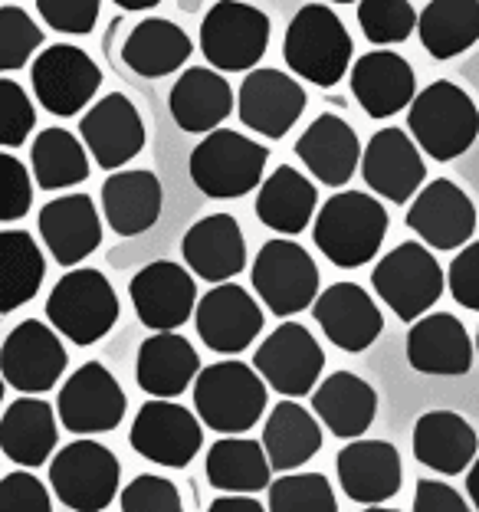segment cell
<instances>
[{
    "label": "cell",
    "instance_id": "51",
    "mask_svg": "<svg viewBox=\"0 0 479 512\" xmlns=\"http://www.w3.org/2000/svg\"><path fill=\"white\" fill-rule=\"evenodd\" d=\"M411 512H473L466 499L453 490L450 483L440 480H420L414 490V509Z\"/></svg>",
    "mask_w": 479,
    "mask_h": 512
},
{
    "label": "cell",
    "instance_id": "15",
    "mask_svg": "<svg viewBox=\"0 0 479 512\" xmlns=\"http://www.w3.org/2000/svg\"><path fill=\"white\" fill-rule=\"evenodd\" d=\"M69 355L53 325L37 319L20 322L0 345V375L20 394H46L56 388Z\"/></svg>",
    "mask_w": 479,
    "mask_h": 512
},
{
    "label": "cell",
    "instance_id": "58",
    "mask_svg": "<svg viewBox=\"0 0 479 512\" xmlns=\"http://www.w3.org/2000/svg\"><path fill=\"white\" fill-rule=\"evenodd\" d=\"M476 352H479V329H476Z\"/></svg>",
    "mask_w": 479,
    "mask_h": 512
},
{
    "label": "cell",
    "instance_id": "21",
    "mask_svg": "<svg viewBox=\"0 0 479 512\" xmlns=\"http://www.w3.org/2000/svg\"><path fill=\"white\" fill-rule=\"evenodd\" d=\"M83 145L102 171H119L145 148V122L135 102L122 92H109L79 122Z\"/></svg>",
    "mask_w": 479,
    "mask_h": 512
},
{
    "label": "cell",
    "instance_id": "50",
    "mask_svg": "<svg viewBox=\"0 0 479 512\" xmlns=\"http://www.w3.org/2000/svg\"><path fill=\"white\" fill-rule=\"evenodd\" d=\"M447 283H450V296L457 299L463 309L479 312V240L466 243V247H460V253L453 256Z\"/></svg>",
    "mask_w": 479,
    "mask_h": 512
},
{
    "label": "cell",
    "instance_id": "9",
    "mask_svg": "<svg viewBox=\"0 0 479 512\" xmlns=\"http://www.w3.org/2000/svg\"><path fill=\"white\" fill-rule=\"evenodd\" d=\"M273 23L243 0H217L201 20V53L217 73H250L270 46Z\"/></svg>",
    "mask_w": 479,
    "mask_h": 512
},
{
    "label": "cell",
    "instance_id": "30",
    "mask_svg": "<svg viewBox=\"0 0 479 512\" xmlns=\"http://www.w3.org/2000/svg\"><path fill=\"white\" fill-rule=\"evenodd\" d=\"M102 217L112 234L138 237L155 227L165 204V188H161L155 171H115L102 181Z\"/></svg>",
    "mask_w": 479,
    "mask_h": 512
},
{
    "label": "cell",
    "instance_id": "42",
    "mask_svg": "<svg viewBox=\"0 0 479 512\" xmlns=\"http://www.w3.org/2000/svg\"><path fill=\"white\" fill-rule=\"evenodd\" d=\"M266 512H338V499L322 473L292 470L270 483Z\"/></svg>",
    "mask_w": 479,
    "mask_h": 512
},
{
    "label": "cell",
    "instance_id": "44",
    "mask_svg": "<svg viewBox=\"0 0 479 512\" xmlns=\"http://www.w3.org/2000/svg\"><path fill=\"white\" fill-rule=\"evenodd\" d=\"M43 46V30L23 7H0V73H17Z\"/></svg>",
    "mask_w": 479,
    "mask_h": 512
},
{
    "label": "cell",
    "instance_id": "31",
    "mask_svg": "<svg viewBox=\"0 0 479 512\" xmlns=\"http://www.w3.org/2000/svg\"><path fill=\"white\" fill-rule=\"evenodd\" d=\"M417 463L434 473L457 476L470 470L479 453V437L473 424L457 411H427L417 417L411 437Z\"/></svg>",
    "mask_w": 479,
    "mask_h": 512
},
{
    "label": "cell",
    "instance_id": "28",
    "mask_svg": "<svg viewBox=\"0 0 479 512\" xmlns=\"http://www.w3.org/2000/svg\"><path fill=\"white\" fill-rule=\"evenodd\" d=\"M233 106H237V96H233L227 76L210 66L184 69L168 96L174 125L191 135H207L220 128V122H227Z\"/></svg>",
    "mask_w": 479,
    "mask_h": 512
},
{
    "label": "cell",
    "instance_id": "54",
    "mask_svg": "<svg viewBox=\"0 0 479 512\" xmlns=\"http://www.w3.org/2000/svg\"><path fill=\"white\" fill-rule=\"evenodd\" d=\"M115 7H122L128 10V14H135V10H151V7H158L161 0H112Z\"/></svg>",
    "mask_w": 479,
    "mask_h": 512
},
{
    "label": "cell",
    "instance_id": "24",
    "mask_svg": "<svg viewBox=\"0 0 479 512\" xmlns=\"http://www.w3.org/2000/svg\"><path fill=\"white\" fill-rule=\"evenodd\" d=\"M407 362L420 375L463 378L473 368V342L463 322L450 312H427L407 332Z\"/></svg>",
    "mask_w": 479,
    "mask_h": 512
},
{
    "label": "cell",
    "instance_id": "18",
    "mask_svg": "<svg viewBox=\"0 0 479 512\" xmlns=\"http://www.w3.org/2000/svg\"><path fill=\"white\" fill-rule=\"evenodd\" d=\"M201 342L217 355H240L263 332V309L237 283H214L194 306Z\"/></svg>",
    "mask_w": 479,
    "mask_h": 512
},
{
    "label": "cell",
    "instance_id": "10",
    "mask_svg": "<svg viewBox=\"0 0 479 512\" xmlns=\"http://www.w3.org/2000/svg\"><path fill=\"white\" fill-rule=\"evenodd\" d=\"M253 289L266 309L279 319L306 312L315 296H319V266L292 240H270L263 243L253 260Z\"/></svg>",
    "mask_w": 479,
    "mask_h": 512
},
{
    "label": "cell",
    "instance_id": "12",
    "mask_svg": "<svg viewBox=\"0 0 479 512\" xmlns=\"http://www.w3.org/2000/svg\"><path fill=\"white\" fill-rule=\"evenodd\" d=\"M33 96L56 119H73L83 112L102 86L96 60L73 43H53L40 50L30 66Z\"/></svg>",
    "mask_w": 479,
    "mask_h": 512
},
{
    "label": "cell",
    "instance_id": "4",
    "mask_svg": "<svg viewBox=\"0 0 479 512\" xmlns=\"http://www.w3.org/2000/svg\"><path fill=\"white\" fill-rule=\"evenodd\" d=\"M194 411L217 434H247L266 414V381L237 358L214 362L194 378Z\"/></svg>",
    "mask_w": 479,
    "mask_h": 512
},
{
    "label": "cell",
    "instance_id": "26",
    "mask_svg": "<svg viewBox=\"0 0 479 512\" xmlns=\"http://www.w3.org/2000/svg\"><path fill=\"white\" fill-rule=\"evenodd\" d=\"M181 253L188 270L197 279H207L210 286L240 276L247 266V240H243L237 217L230 214H207L188 227Z\"/></svg>",
    "mask_w": 479,
    "mask_h": 512
},
{
    "label": "cell",
    "instance_id": "55",
    "mask_svg": "<svg viewBox=\"0 0 479 512\" xmlns=\"http://www.w3.org/2000/svg\"><path fill=\"white\" fill-rule=\"evenodd\" d=\"M361 512H397V509H378V506H368V509H361Z\"/></svg>",
    "mask_w": 479,
    "mask_h": 512
},
{
    "label": "cell",
    "instance_id": "11",
    "mask_svg": "<svg viewBox=\"0 0 479 512\" xmlns=\"http://www.w3.org/2000/svg\"><path fill=\"white\" fill-rule=\"evenodd\" d=\"M128 444L148 463L184 470L204 447V424L194 411L174 404L171 398H151L138 407L132 430H128Z\"/></svg>",
    "mask_w": 479,
    "mask_h": 512
},
{
    "label": "cell",
    "instance_id": "16",
    "mask_svg": "<svg viewBox=\"0 0 479 512\" xmlns=\"http://www.w3.org/2000/svg\"><path fill=\"white\" fill-rule=\"evenodd\" d=\"M407 227L430 250H460L476 234V204L457 181L437 178L424 184L407 207Z\"/></svg>",
    "mask_w": 479,
    "mask_h": 512
},
{
    "label": "cell",
    "instance_id": "17",
    "mask_svg": "<svg viewBox=\"0 0 479 512\" xmlns=\"http://www.w3.org/2000/svg\"><path fill=\"white\" fill-rule=\"evenodd\" d=\"M138 322L151 332H174L194 316L197 283L188 266L155 260L142 266L128 283Z\"/></svg>",
    "mask_w": 479,
    "mask_h": 512
},
{
    "label": "cell",
    "instance_id": "41",
    "mask_svg": "<svg viewBox=\"0 0 479 512\" xmlns=\"http://www.w3.org/2000/svg\"><path fill=\"white\" fill-rule=\"evenodd\" d=\"M30 168L33 181L43 191H63L76 188L89 178V151L73 132L53 125L33 138L30 148Z\"/></svg>",
    "mask_w": 479,
    "mask_h": 512
},
{
    "label": "cell",
    "instance_id": "56",
    "mask_svg": "<svg viewBox=\"0 0 479 512\" xmlns=\"http://www.w3.org/2000/svg\"><path fill=\"white\" fill-rule=\"evenodd\" d=\"M4 388H7V381H4V375H0V404H4Z\"/></svg>",
    "mask_w": 479,
    "mask_h": 512
},
{
    "label": "cell",
    "instance_id": "43",
    "mask_svg": "<svg viewBox=\"0 0 479 512\" xmlns=\"http://www.w3.org/2000/svg\"><path fill=\"white\" fill-rule=\"evenodd\" d=\"M358 27L378 46L404 43L417 30V10L411 0H358Z\"/></svg>",
    "mask_w": 479,
    "mask_h": 512
},
{
    "label": "cell",
    "instance_id": "14",
    "mask_svg": "<svg viewBox=\"0 0 479 512\" xmlns=\"http://www.w3.org/2000/svg\"><path fill=\"white\" fill-rule=\"evenodd\" d=\"M253 368L260 371L266 388L279 391L283 398H306L322 378L325 352L306 325L283 322L256 348Z\"/></svg>",
    "mask_w": 479,
    "mask_h": 512
},
{
    "label": "cell",
    "instance_id": "29",
    "mask_svg": "<svg viewBox=\"0 0 479 512\" xmlns=\"http://www.w3.org/2000/svg\"><path fill=\"white\" fill-rule=\"evenodd\" d=\"M296 155L319 184H325V188H345L348 178L361 165V142L358 132L345 119L325 112L299 135Z\"/></svg>",
    "mask_w": 479,
    "mask_h": 512
},
{
    "label": "cell",
    "instance_id": "48",
    "mask_svg": "<svg viewBox=\"0 0 479 512\" xmlns=\"http://www.w3.org/2000/svg\"><path fill=\"white\" fill-rule=\"evenodd\" d=\"M102 0H37V14L46 20V27L69 37H86L96 30Z\"/></svg>",
    "mask_w": 479,
    "mask_h": 512
},
{
    "label": "cell",
    "instance_id": "52",
    "mask_svg": "<svg viewBox=\"0 0 479 512\" xmlns=\"http://www.w3.org/2000/svg\"><path fill=\"white\" fill-rule=\"evenodd\" d=\"M207 512H266V506L256 503L247 493H230V496L214 499V503L207 506Z\"/></svg>",
    "mask_w": 479,
    "mask_h": 512
},
{
    "label": "cell",
    "instance_id": "1",
    "mask_svg": "<svg viewBox=\"0 0 479 512\" xmlns=\"http://www.w3.org/2000/svg\"><path fill=\"white\" fill-rule=\"evenodd\" d=\"M312 237L329 263L358 270L371 263L388 237V211L365 191H338L315 214Z\"/></svg>",
    "mask_w": 479,
    "mask_h": 512
},
{
    "label": "cell",
    "instance_id": "6",
    "mask_svg": "<svg viewBox=\"0 0 479 512\" xmlns=\"http://www.w3.org/2000/svg\"><path fill=\"white\" fill-rule=\"evenodd\" d=\"M119 296L99 270L73 266L63 279H56L46 299V319L73 345H96L119 322Z\"/></svg>",
    "mask_w": 479,
    "mask_h": 512
},
{
    "label": "cell",
    "instance_id": "39",
    "mask_svg": "<svg viewBox=\"0 0 479 512\" xmlns=\"http://www.w3.org/2000/svg\"><path fill=\"white\" fill-rule=\"evenodd\" d=\"M417 37L434 60H453L479 40V0H430L417 14Z\"/></svg>",
    "mask_w": 479,
    "mask_h": 512
},
{
    "label": "cell",
    "instance_id": "46",
    "mask_svg": "<svg viewBox=\"0 0 479 512\" xmlns=\"http://www.w3.org/2000/svg\"><path fill=\"white\" fill-rule=\"evenodd\" d=\"M122 512H184L181 490L158 473H142L119 493Z\"/></svg>",
    "mask_w": 479,
    "mask_h": 512
},
{
    "label": "cell",
    "instance_id": "57",
    "mask_svg": "<svg viewBox=\"0 0 479 512\" xmlns=\"http://www.w3.org/2000/svg\"><path fill=\"white\" fill-rule=\"evenodd\" d=\"M329 4H358V0H329Z\"/></svg>",
    "mask_w": 479,
    "mask_h": 512
},
{
    "label": "cell",
    "instance_id": "53",
    "mask_svg": "<svg viewBox=\"0 0 479 512\" xmlns=\"http://www.w3.org/2000/svg\"><path fill=\"white\" fill-rule=\"evenodd\" d=\"M466 493H470V503L479 512V453H476V460L470 463V470H466Z\"/></svg>",
    "mask_w": 479,
    "mask_h": 512
},
{
    "label": "cell",
    "instance_id": "22",
    "mask_svg": "<svg viewBox=\"0 0 479 512\" xmlns=\"http://www.w3.org/2000/svg\"><path fill=\"white\" fill-rule=\"evenodd\" d=\"M312 316L325 332V339L352 355L371 348L384 332V316L378 302L358 283H335L325 293H319L312 302Z\"/></svg>",
    "mask_w": 479,
    "mask_h": 512
},
{
    "label": "cell",
    "instance_id": "13",
    "mask_svg": "<svg viewBox=\"0 0 479 512\" xmlns=\"http://www.w3.org/2000/svg\"><path fill=\"white\" fill-rule=\"evenodd\" d=\"M125 411L128 398L122 384L102 362H86L83 368H76L56 398L60 424L76 437L109 434L122 424Z\"/></svg>",
    "mask_w": 479,
    "mask_h": 512
},
{
    "label": "cell",
    "instance_id": "35",
    "mask_svg": "<svg viewBox=\"0 0 479 512\" xmlns=\"http://www.w3.org/2000/svg\"><path fill=\"white\" fill-rule=\"evenodd\" d=\"M263 450L270 457V467L279 473H292L322 450V424L312 411H306L296 398H283L273 404L263 427Z\"/></svg>",
    "mask_w": 479,
    "mask_h": 512
},
{
    "label": "cell",
    "instance_id": "32",
    "mask_svg": "<svg viewBox=\"0 0 479 512\" xmlns=\"http://www.w3.org/2000/svg\"><path fill=\"white\" fill-rule=\"evenodd\" d=\"M312 414L329 434L355 440L375 424L378 391L355 371H335L312 391Z\"/></svg>",
    "mask_w": 479,
    "mask_h": 512
},
{
    "label": "cell",
    "instance_id": "25",
    "mask_svg": "<svg viewBox=\"0 0 479 512\" xmlns=\"http://www.w3.org/2000/svg\"><path fill=\"white\" fill-rule=\"evenodd\" d=\"M40 240L60 266H79L102 243V217L86 194H66L43 204L37 217Z\"/></svg>",
    "mask_w": 479,
    "mask_h": 512
},
{
    "label": "cell",
    "instance_id": "5",
    "mask_svg": "<svg viewBox=\"0 0 479 512\" xmlns=\"http://www.w3.org/2000/svg\"><path fill=\"white\" fill-rule=\"evenodd\" d=\"M270 148L253 138L233 132V128H214L191 151L188 171L194 188L214 201H233L260 188Z\"/></svg>",
    "mask_w": 479,
    "mask_h": 512
},
{
    "label": "cell",
    "instance_id": "8",
    "mask_svg": "<svg viewBox=\"0 0 479 512\" xmlns=\"http://www.w3.org/2000/svg\"><path fill=\"white\" fill-rule=\"evenodd\" d=\"M122 463L92 437L66 444L50 463V486L56 499L73 512H102L119 496Z\"/></svg>",
    "mask_w": 479,
    "mask_h": 512
},
{
    "label": "cell",
    "instance_id": "47",
    "mask_svg": "<svg viewBox=\"0 0 479 512\" xmlns=\"http://www.w3.org/2000/svg\"><path fill=\"white\" fill-rule=\"evenodd\" d=\"M33 181L30 171L10 151H0V220H20L30 214Z\"/></svg>",
    "mask_w": 479,
    "mask_h": 512
},
{
    "label": "cell",
    "instance_id": "23",
    "mask_svg": "<svg viewBox=\"0 0 479 512\" xmlns=\"http://www.w3.org/2000/svg\"><path fill=\"white\" fill-rule=\"evenodd\" d=\"M338 483L348 499L361 506H381L401 493L404 467L401 453L388 440H361L355 437L335 457Z\"/></svg>",
    "mask_w": 479,
    "mask_h": 512
},
{
    "label": "cell",
    "instance_id": "40",
    "mask_svg": "<svg viewBox=\"0 0 479 512\" xmlns=\"http://www.w3.org/2000/svg\"><path fill=\"white\" fill-rule=\"evenodd\" d=\"M46 260L27 230H0V316L40 293Z\"/></svg>",
    "mask_w": 479,
    "mask_h": 512
},
{
    "label": "cell",
    "instance_id": "34",
    "mask_svg": "<svg viewBox=\"0 0 479 512\" xmlns=\"http://www.w3.org/2000/svg\"><path fill=\"white\" fill-rule=\"evenodd\" d=\"M56 411L43 398L23 394L0 417V450L17 467L37 470L56 450Z\"/></svg>",
    "mask_w": 479,
    "mask_h": 512
},
{
    "label": "cell",
    "instance_id": "19",
    "mask_svg": "<svg viewBox=\"0 0 479 512\" xmlns=\"http://www.w3.org/2000/svg\"><path fill=\"white\" fill-rule=\"evenodd\" d=\"M361 178H365L371 194L394 204H407L424 188L427 165L411 135L401 128H381L361 148Z\"/></svg>",
    "mask_w": 479,
    "mask_h": 512
},
{
    "label": "cell",
    "instance_id": "38",
    "mask_svg": "<svg viewBox=\"0 0 479 512\" xmlns=\"http://www.w3.org/2000/svg\"><path fill=\"white\" fill-rule=\"evenodd\" d=\"M207 480L214 490L224 493H260L270 490L273 467L260 440H250L243 434H224L214 447L207 450L204 460Z\"/></svg>",
    "mask_w": 479,
    "mask_h": 512
},
{
    "label": "cell",
    "instance_id": "7",
    "mask_svg": "<svg viewBox=\"0 0 479 512\" xmlns=\"http://www.w3.org/2000/svg\"><path fill=\"white\" fill-rule=\"evenodd\" d=\"M371 286L397 319L414 322L437 306V299L447 289V273L430 247L404 240L391 253H384V260L371 273Z\"/></svg>",
    "mask_w": 479,
    "mask_h": 512
},
{
    "label": "cell",
    "instance_id": "49",
    "mask_svg": "<svg viewBox=\"0 0 479 512\" xmlns=\"http://www.w3.org/2000/svg\"><path fill=\"white\" fill-rule=\"evenodd\" d=\"M0 512H53V496L30 470H14L0 480Z\"/></svg>",
    "mask_w": 479,
    "mask_h": 512
},
{
    "label": "cell",
    "instance_id": "33",
    "mask_svg": "<svg viewBox=\"0 0 479 512\" xmlns=\"http://www.w3.org/2000/svg\"><path fill=\"white\" fill-rule=\"evenodd\" d=\"M201 371V355L178 332H155L138 345L135 378L151 398H178Z\"/></svg>",
    "mask_w": 479,
    "mask_h": 512
},
{
    "label": "cell",
    "instance_id": "2",
    "mask_svg": "<svg viewBox=\"0 0 479 512\" xmlns=\"http://www.w3.org/2000/svg\"><path fill=\"white\" fill-rule=\"evenodd\" d=\"M355 43L348 37L342 17L325 4H306L292 17L283 40V60L299 79L332 89L352 69Z\"/></svg>",
    "mask_w": 479,
    "mask_h": 512
},
{
    "label": "cell",
    "instance_id": "20",
    "mask_svg": "<svg viewBox=\"0 0 479 512\" xmlns=\"http://www.w3.org/2000/svg\"><path fill=\"white\" fill-rule=\"evenodd\" d=\"M306 112V89L283 69H250L240 83L237 115L250 132L270 138H286L289 128Z\"/></svg>",
    "mask_w": 479,
    "mask_h": 512
},
{
    "label": "cell",
    "instance_id": "3",
    "mask_svg": "<svg viewBox=\"0 0 479 512\" xmlns=\"http://www.w3.org/2000/svg\"><path fill=\"white\" fill-rule=\"evenodd\" d=\"M407 128L424 155L453 161L466 155L479 138V109L466 89L450 79H437L407 106Z\"/></svg>",
    "mask_w": 479,
    "mask_h": 512
},
{
    "label": "cell",
    "instance_id": "27",
    "mask_svg": "<svg viewBox=\"0 0 479 512\" xmlns=\"http://www.w3.org/2000/svg\"><path fill=\"white\" fill-rule=\"evenodd\" d=\"M352 96L371 119H391L414 102L417 76L401 53L371 50L352 66Z\"/></svg>",
    "mask_w": 479,
    "mask_h": 512
},
{
    "label": "cell",
    "instance_id": "37",
    "mask_svg": "<svg viewBox=\"0 0 479 512\" xmlns=\"http://www.w3.org/2000/svg\"><path fill=\"white\" fill-rule=\"evenodd\" d=\"M191 53H194V43L188 37V30H181L174 20L145 17L128 33V40L122 46V63L132 69L135 76L161 79V76L178 73V69L191 60Z\"/></svg>",
    "mask_w": 479,
    "mask_h": 512
},
{
    "label": "cell",
    "instance_id": "36",
    "mask_svg": "<svg viewBox=\"0 0 479 512\" xmlns=\"http://www.w3.org/2000/svg\"><path fill=\"white\" fill-rule=\"evenodd\" d=\"M315 207H319L315 184L292 165H279L270 178L260 181L256 217H260V224L276 230V234L299 237L312 224Z\"/></svg>",
    "mask_w": 479,
    "mask_h": 512
},
{
    "label": "cell",
    "instance_id": "45",
    "mask_svg": "<svg viewBox=\"0 0 479 512\" xmlns=\"http://www.w3.org/2000/svg\"><path fill=\"white\" fill-rule=\"evenodd\" d=\"M37 125V109L27 89L0 76V148H20Z\"/></svg>",
    "mask_w": 479,
    "mask_h": 512
}]
</instances>
